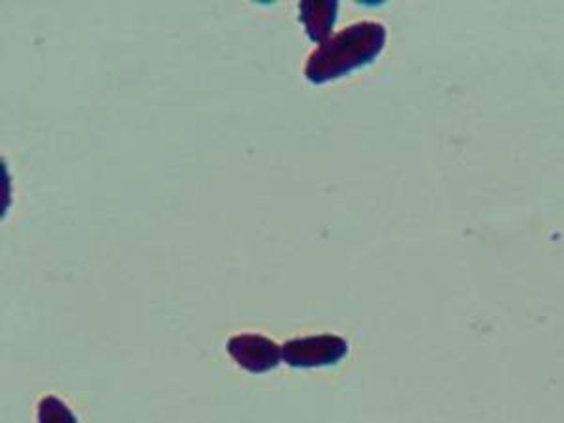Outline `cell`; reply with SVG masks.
Segmentation results:
<instances>
[{
    "mask_svg": "<svg viewBox=\"0 0 564 423\" xmlns=\"http://www.w3.org/2000/svg\"><path fill=\"white\" fill-rule=\"evenodd\" d=\"M386 29L375 21H359L311 53L303 74L313 84H326L348 72L369 65L382 52Z\"/></svg>",
    "mask_w": 564,
    "mask_h": 423,
    "instance_id": "obj_1",
    "label": "cell"
},
{
    "mask_svg": "<svg viewBox=\"0 0 564 423\" xmlns=\"http://www.w3.org/2000/svg\"><path fill=\"white\" fill-rule=\"evenodd\" d=\"M348 354V343L337 335H313L290 339L282 345V359L290 367H327L339 364Z\"/></svg>",
    "mask_w": 564,
    "mask_h": 423,
    "instance_id": "obj_2",
    "label": "cell"
},
{
    "mask_svg": "<svg viewBox=\"0 0 564 423\" xmlns=\"http://www.w3.org/2000/svg\"><path fill=\"white\" fill-rule=\"evenodd\" d=\"M226 348L231 358L236 359V364L249 372L271 371L279 366L282 358V347L262 335L245 334L231 337Z\"/></svg>",
    "mask_w": 564,
    "mask_h": 423,
    "instance_id": "obj_3",
    "label": "cell"
},
{
    "mask_svg": "<svg viewBox=\"0 0 564 423\" xmlns=\"http://www.w3.org/2000/svg\"><path fill=\"white\" fill-rule=\"evenodd\" d=\"M337 12H339V2H335V0H326V2L305 0L302 2L300 20L307 26L308 39L313 42H327L332 29H334Z\"/></svg>",
    "mask_w": 564,
    "mask_h": 423,
    "instance_id": "obj_4",
    "label": "cell"
},
{
    "mask_svg": "<svg viewBox=\"0 0 564 423\" xmlns=\"http://www.w3.org/2000/svg\"><path fill=\"white\" fill-rule=\"evenodd\" d=\"M39 423H77V417L61 399L47 395L39 404Z\"/></svg>",
    "mask_w": 564,
    "mask_h": 423,
    "instance_id": "obj_5",
    "label": "cell"
}]
</instances>
